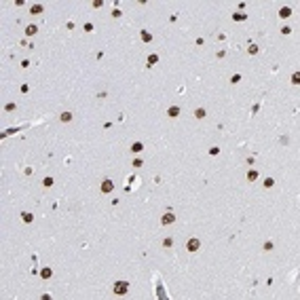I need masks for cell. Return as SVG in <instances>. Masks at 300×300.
<instances>
[{
  "mask_svg": "<svg viewBox=\"0 0 300 300\" xmlns=\"http://www.w3.org/2000/svg\"><path fill=\"white\" fill-rule=\"evenodd\" d=\"M127 289H129L127 281H116L114 283V294H127Z\"/></svg>",
  "mask_w": 300,
  "mask_h": 300,
  "instance_id": "6da1fadb",
  "label": "cell"
},
{
  "mask_svg": "<svg viewBox=\"0 0 300 300\" xmlns=\"http://www.w3.org/2000/svg\"><path fill=\"white\" fill-rule=\"evenodd\" d=\"M114 190V182L112 180H104L102 182V192H112Z\"/></svg>",
  "mask_w": 300,
  "mask_h": 300,
  "instance_id": "7a4b0ae2",
  "label": "cell"
},
{
  "mask_svg": "<svg viewBox=\"0 0 300 300\" xmlns=\"http://www.w3.org/2000/svg\"><path fill=\"white\" fill-rule=\"evenodd\" d=\"M173 220H175V216L171 214V211H167V214H163V218H161V222H163V224L167 226V224H171Z\"/></svg>",
  "mask_w": 300,
  "mask_h": 300,
  "instance_id": "3957f363",
  "label": "cell"
},
{
  "mask_svg": "<svg viewBox=\"0 0 300 300\" xmlns=\"http://www.w3.org/2000/svg\"><path fill=\"white\" fill-rule=\"evenodd\" d=\"M199 247H201V241L199 239H190L188 241V252H197Z\"/></svg>",
  "mask_w": 300,
  "mask_h": 300,
  "instance_id": "277c9868",
  "label": "cell"
},
{
  "mask_svg": "<svg viewBox=\"0 0 300 300\" xmlns=\"http://www.w3.org/2000/svg\"><path fill=\"white\" fill-rule=\"evenodd\" d=\"M167 114H169L171 118H175V116H178V114H180V108H178V106H171V108L167 110Z\"/></svg>",
  "mask_w": 300,
  "mask_h": 300,
  "instance_id": "5b68a950",
  "label": "cell"
},
{
  "mask_svg": "<svg viewBox=\"0 0 300 300\" xmlns=\"http://www.w3.org/2000/svg\"><path fill=\"white\" fill-rule=\"evenodd\" d=\"M21 220H23V222H25V224H30V222H32V220H34V216L30 214V211H23V214H21Z\"/></svg>",
  "mask_w": 300,
  "mask_h": 300,
  "instance_id": "8992f818",
  "label": "cell"
},
{
  "mask_svg": "<svg viewBox=\"0 0 300 300\" xmlns=\"http://www.w3.org/2000/svg\"><path fill=\"white\" fill-rule=\"evenodd\" d=\"M156 61H158V55H154V53H152V55H148V59H146V64H148V66H154Z\"/></svg>",
  "mask_w": 300,
  "mask_h": 300,
  "instance_id": "52a82bcc",
  "label": "cell"
},
{
  "mask_svg": "<svg viewBox=\"0 0 300 300\" xmlns=\"http://www.w3.org/2000/svg\"><path fill=\"white\" fill-rule=\"evenodd\" d=\"M131 150H133L135 154H137V152H142V150H144V144H142V142H135L133 146H131Z\"/></svg>",
  "mask_w": 300,
  "mask_h": 300,
  "instance_id": "ba28073f",
  "label": "cell"
},
{
  "mask_svg": "<svg viewBox=\"0 0 300 300\" xmlns=\"http://www.w3.org/2000/svg\"><path fill=\"white\" fill-rule=\"evenodd\" d=\"M139 36H142V40H144V42H150V40H152V34L146 32V30H142V34H139Z\"/></svg>",
  "mask_w": 300,
  "mask_h": 300,
  "instance_id": "9c48e42d",
  "label": "cell"
},
{
  "mask_svg": "<svg viewBox=\"0 0 300 300\" xmlns=\"http://www.w3.org/2000/svg\"><path fill=\"white\" fill-rule=\"evenodd\" d=\"M36 32H38V28H36V25H28V28H25V34H28V36H34Z\"/></svg>",
  "mask_w": 300,
  "mask_h": 300,
  "instance_id": "30bf717a",
  "label": "cell"
},
{
  "mask_svg": "<svg viewBox=\"0 0 300 300\" xmlns=\"http://www.w3.org/2000/svg\"><path fill=\"white\" fill-rule=\"evenodd\" d=\"M289 15H292V11H289L287 6H283V8L279 11V17H283V19H285V17H289Z\"/></svg>",
  "mask_w": 300,
  "mask_h": 300,
  "instance_id": "8fae6325",
  "label": "cell"
},
{
  "mask_svg": "<svg viewBox=\"0 0 300 300\" xmlns=\"http://www.w3.org/2000/svg\"><path fill=\"white\" fill-rule=\"evenodd\" d=\"M51 275H53V271H51V268H42V271H40V277H42V279H49Z\"/></svg>",
  "mask_w": 300,
  "mask_h": 300,
  "instance_id": "7c38bea8",
  "label": "cell"
},
{
  "mask_svg": "<svg viewBox=\"0 0 300 300\" xmlns=\"http://www.w3.org/2000/svg\"><path fill=\"white\" fill-rule=\"evenodd\" d=\"M256 178H258V171H256V169H250V171H247V180H250V182H254Z\"/></svg>",
  "mask_w": 300,
  "mask_h": 300,
  "instance_id": "4fadbf2b",
  "label": "cell"
},
{
  "mask_svg": "<svg viewBox=\"0 0 300 300\" xmlns=\"http://www.w3.org/2000/svg\"><path fill=\"white\" fill-rule=\"evenodd\" d=\"M59 118L64 121V123H70V121H72V114H70V112H64V114H61Z\"/></svg>",
  "mask_w": 300,
  "mask_h": 300,
  "instance_id": "5bb4252c",
  "label": "cell"
},
{
  "mask_svg": "<svg viewBox=\"0 0 300 300\" xmlns=\"http://www.w3.org/2000/svg\"><path fill=\"white\" fill-rule=\"evenodd\" d=\"M32 13H34V15L42 13V4H32Z\"/></svg>",
  "mask_w": 300,
  "mask_h": 300,
  "instance_id": "9a60e30c",
  "label": "cell"
},
{
  "mask_svg": "<svg viewBox=\"0 0 300 300\" xmlns=\"http://www.w3.org/2000/svg\"><path fill=\"white\" fill-rule=\"evenodd\" d=\"M233 19H235V21H245V13H235Z\"/></svg>",
  "mask_w": 300,
  "mask_h": 300,
  "instance_id": "2e32d148",
  "label": "cell"
},
{
  "mask_svg": "<svg viewBox=\"0 0 300 300\" xmlns=\"http://www.w3.org/2000/svg\"><path fill=\"white\" fill-rule=\"evenodd\" d=\"M195 116H197V118H203V116H205V110H203V108H197V110H195Z\"/></svg>",
  "mask_w": 300,
  "mask_h": 300,
  "instance_id": "e0dca14e",
  "label": "cell"
},
{
  "mask_svg": "<svg viewBox=\"0 0 300 300\" xmlns=\"http://www.w3.org/2000/svg\"><path fill=\"white\" fill-rule=\"evenodd\" d=\"M42 186H53V178H45V180H42Z\"/></svg>",
  "mask_w": 300,
  "mask_h": 300,
  "instance_id": "ac0fdd59",
  "label": "cell"
},
{
  "mask_svg": "<svg viewBox=\"0 0 300 300\" xmlns=\"http://www.w3.org/2000/svg\"><path fill=\"white\" fill-rule=\"evenodd\" d=\"M247 53H250V55H256V53H258V47H256V45H250Z\"/></svg>",
  "mask_w": 300,
  "mask_h": 300,
  "instance_id": "d6986e66",
  "label": "cell"
},
{
  "mask_svg": "<svg viewBox=\"0 0 300 300\" xmlns=\"http://www.w3.org/2000/svg\"><path fill=\"white\" fill-rule=\"evenodd\" d=\"M218 152H220V148H218V146H214V148H209V154H211V156H216Z\"/></svg>",
  "mask_w": 300,
  "mask_h": 300,
  "instance_id": "ffe728a7",
  "label": "cell"
},
{
  "mask_svg": "<svg viewBox=\"0 0 300 300\" xmlns=\"http://www.w3.org/2000/svg\"><path fill=\"white\" fill-rule=\"evenodd\" d=\"M273 184H275V182H273L271 178H266V180H264V186H266V188H271V186H273Z\"/></svg>",
  "mask_w": 300,
  "mask_h": 300,
  "instance_id": "44dd1931",
  "label": "cell"
},
{
  "mask_svg": "<svg viewBox=\"0 0 300 300\" xmlns=\"http://www.w3.org/2000/svg\"><path fill=\"white\" fill-rule=\"evenodd\" d=\"M298 81H300V76H298V74H294V76H292V83H294V85H298Z\"/></svg>",
  "mask_w": 300,
  "mask_h": 300,
  "instance_id": "7402d4cb",
  "label": "cell"
}]
</instances>
